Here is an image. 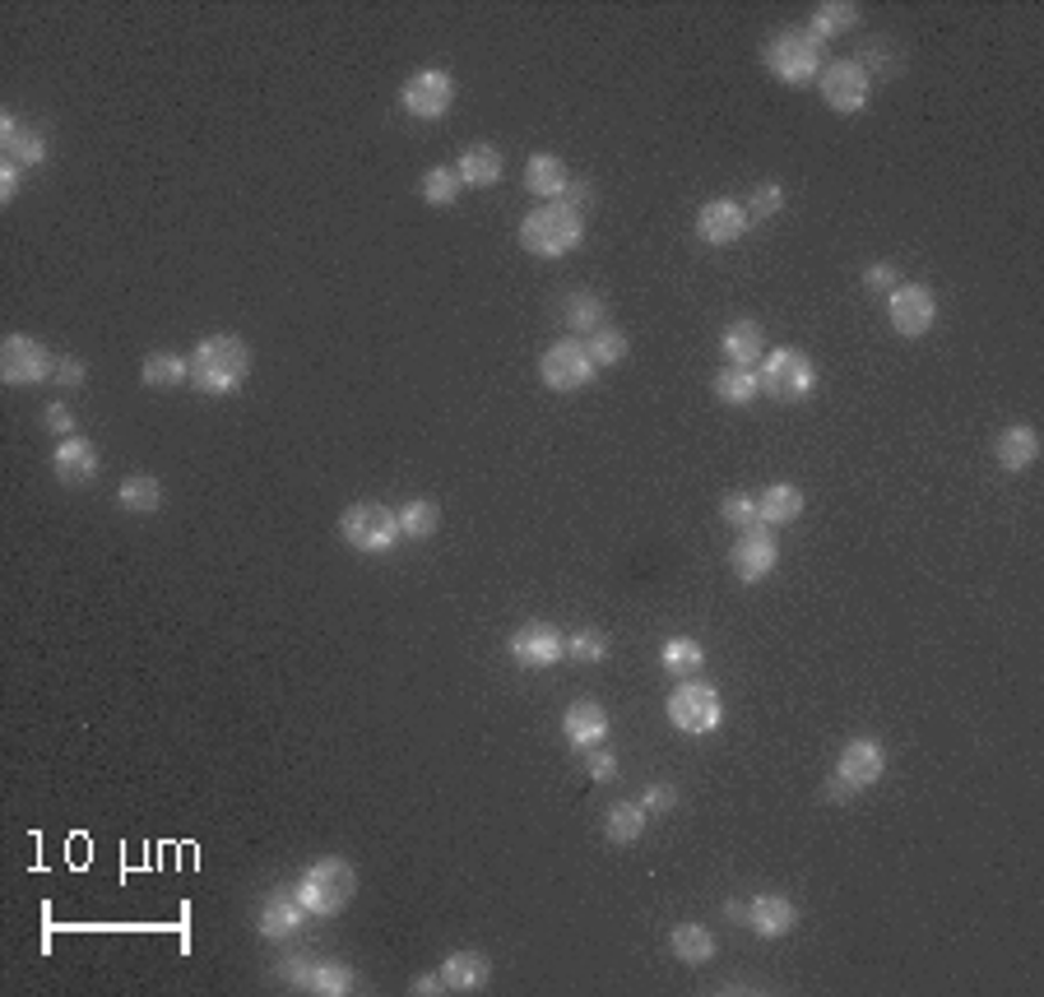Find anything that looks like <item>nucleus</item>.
I'll list each match as a JSON object with an SVG mask.
<instances>
[{"label": "nucleus", "mask_w": 1044, "mask_h": 997, "mask_svg": "<svg viewBox=\"0 0 1044 997\" xmlns=\"http://www.w3.org/2000/svg\"><path fill=\"white\" fill-rule=\"evenodd\" d=\"M247 372H251V349L238 334H209L191 353V381L204 395H228V390L247 381Z\"/></svg>", "instance_id": "nucleus-1"}, {"label": "nucleus", "mask_w": 1044, "mask_h": 997, "mask_svg": "<svg viewBox=\"0 0 1044 997\" xmlns=\"http://www.w3.org/2000/svg\"><path fill=\"white\" fill-rule=\"evenodd\" d=\"M581 238H585V219H581V209H571V204H539L534 214H525V223H520V242L539 260L571 255L581 246Z\"/></svg>", "instance_id": "nucleus-2"}, {"label": "nucleus", "mask_w": 1044, "mask_h": 997, "mask_svg": "<svg viewBox=\"0 0 1044 997\" xmlns=\"http://www.w3.org/2000/svg\"><path fill=\"white\" fill-rule=\"evenodd\" d=\"M353 890H358V877L344 858H321V863H311V868L302 873L298 882V900L307 905V914H339L349 900H353Z\"/></svg>", "instance_id": "nucleus-3"}, {"label": "nucleus", "mask_w": 1044, "mask_h": 997, "mask_svg": "<svg viewBox=\"0 0 1044 997\" xmlns=\"http://www.w3.org/2000/svg\"><path fill=\"white\" fill-rule=\"evenodd\" d=\"M766 70L785 84H807L822 74V42L807 29H785L766 42Z\"/></svg>", "instance_id": "nucleus-4"}, {"label": "nucleus", "mask_w": 1044, "mask_h": 997, "mask_svg": "<svg viewBox=\"0 0 1044 997\" xmlns=\"http://www.w3.org/2000/svg\"><path fill=\"white\" fill-rule=\"evenodd\" d=\"M756 385H762V395H771L780 404H799V400L813 395L817 372H813V362H807V353L775 349V353H766L762 372H756Z\"/></svg>", "instance_id": "nucleus-5"}, {"label": "nucleus", "mask_w": 1044, "mask_h": 997, "mask_svg": "<svg viewBox=\"0 0 1044 997\" xmlns=\"http://www.w3.org/2000/svg\"><path fill=\"white\" fill-rule=\"evenodd\" d=\"M339 534L349 538V547H358V553H368V557L390 553V547L404 538L395 511H385L381 502H358V506H349L344 520H339Z\"/></svg>", "instance_id": "nucleus-6"}, {"label": "nucleus", "mask_w": 1044, "mask_h": 997, "mask_svg": "<svg viewBox=\"0 0 1044 997\" xmlns=\"http://www.w3.org/2000/svg\"><path fill=\"white\" fill-rule=\"evenodd\" d=\"M669 719L683 733H715L724 719V701L711 682H683V687H673V696H669Z\"/></svg>", "instance_id": "nucleus-7"}, {"label": "nucleus", "mask_w": 1044, "mask_h": 997, "mask_svg": "<svg viewBox=\"0 0 1044 997\" xmlns=\"http://www.w3.org/2000/svg\"><path fill=\"white\" fill-rule=\"evenodd\" d=\"M400 102H404V112L418 117V121H441L455 108V80L446 70H418L413 80L400 89Z\"/></svg>", "instance_id": "nucleus-8"}, {"label": "nucleus", "mask_w": 1044, "mask_h": 997, "mask_svg": "<svg viewBox=\"0 0 1044 997\" xmlns=\"http://www.w3.org/2000/svg\"><path fill=\"white\" fill-rule=\"evenodd\" d=\"M51 372H57V357H51L38 339L6 334V344H0V376H6V385H38Z\"/></svg>", "instance_id": "nucleus-9"}, {"label": "nucleus", "mask_w": 1044, "mask_h": 997, "mask_svg": "<svg viewBox=\"0 0 1044 997\" xmlns=\"http://www.w3.org/2000/svg\"><path fill=\"white\" fill-rule=\"evenodd\" d=\"M539 376H543L548 390H562V395H566V390L590 385L594 362H590V353H585L581 339H558V344L539 357Z\"/></svg>", "instance_id": "nucleus-10"}, {"label": "nucleus", "mask_w": 1044, "mask_h": 997, "mask_svg": "<svg viewBox=\"0 0 1044 997\" xmlns=\"http://www.w3.org/2000/svg\"><path fill=\"white\" fill-rule=\"evenodd\" d=\"M869 84H873V74L864 61H831L822 70V98H826V108L831 112H864V102H869Z\"/></svg>", "instance_id": "nucleus-11"}, {"label": "nucleus", "mask_w": 1044, "mask_h": 997, "mask_svg": "<svg viewBox=\"0 0 1044 997\" xmlns=\"http://www.w3.org/2000/svg\"><path fill=\"white\" fill-rule=\"evenodd\" d=\"M775 557H780V543H775V534L766 530V524L739 530L734 547H729V566H734V575H739V581H747V585L766 581L771 566H775Z\"/></svg>", "instance_id": "nucleus-12"}, {"label": "nucleus", "mask_w": 1044, "mask_h": 997, "mask_svg": "<svg viewBox=\"0 0 1044 997\" xmlns=\"http://www.w3.org/2000/svg\"><path fill=\"white\" fill-rule=\"evenodd\" d=\"M562 654H566V641H562L548 622H525V626H520V632L511 636V659H515L520 668H530V673L553 668Z\"/></svg>", "instance_id": "nucleus-13"}, {"label": "nucleus", "mask_w": 1044, "mask_h": 997, "mask_svg": "<svg viewBox=\"0 0 1044 997\" xmlns=\"http://www.w3.org/2000/svg\"><path fill=\"white\" fill-rule=\"evenodd\" d=\"M937 321V302L924 283H901L892 293V330L905 334V339H920L928 334Z\"/></svg>", "instance_id": "nucleus-14"}, {"label": "nucleus", "mask_w": 1044, "mask_h": 997, "mask_svg": "<svg viewBox=\"0 0 1044 997\" xmlns=\"http://www.w3.org/2000/svg\"><path fill=\"white\" fill-rule=\"evenodd\" d=\"M882 771H886V752L873 738H850L841 761H835V775H841L850 789H869V784L882 779Z\"/></svg>", "instance_id": "nucleus-15"}, {"label": "nucleus", "mask_w": 1044, "mask_h": 997, "mask_svg": "<svg viewBox=\"0 0 1044 997\" xmlns=\"http://www.w3.org/2000/svg\"><path fill=\"white\" fill-rule=\"evenodd\" d=\"M743 232H747V214H743L739 200H711V204H701V214H696V238H701V242L729 246V242H739Z\"/></svg>", "instance_id": "nucleus-16"}, {"label": "nucleus", "mask_w": 1044, "mask_h": 997, "mask_svg": "<svg viewBox=\"0 0 1044 997\" xmlns=\"http://www.w3.org/2000/svg\"><path fill=\"white\" fill-rule=\"evenodd\" d=\"M562 733H566V743L571 747H599L609 738V711L599 701H576V705H566V715H562Z\"/></svg>", "instance_id": "nucleus-17"}, {"label": "nucleus", "mask_w": 1044, "mask_h": 997, "mask_svg": "<svg viewBox=\"0 0 1044 997\" xmlns=\"http://www.w3.org/2000/svg\"><path fill=\"white\" fill-rule=\"evenodd\" d=\"M51 464H57V479L66 487H80V483H93L98 479V445L89 436H66L57 445V455H51Z\"/></svg>", "instance_id": "nucleus-18"}, {"label": "nucleus", "mask_w": 1044, "mask_h": 997, "mask_svg": "<svg viewBox=\"0 0 1044 997\" xmlns=\"http://www.w3.org/2000/svg\"><path fill=\"white\" fill-rule=\"evenodd\" d=\"M302 918H307V905L298 900V890H274L265 909H260V937H270V941L293 937L302 928Z\"/></svg>", "instance_id": "nucleus-19"}, {"label": "nucleus", "mask_w": 1044, "mask_h": 997, "mask_svg": "<svg viewBox=\"0 0 1044 997\" xmlns=\"http://www.w3.org/2000/svg\"><path fill=\"white\" fill-rule=\"evenodd\" d=\"M455 177H460V187H474V191L498 187L502 181V153L492 144H469L460 153V163H455Z\"/></svg>", "instance_id": "nucleus-20"}, {"label": "nucleus", "mask_w": 1044, "mask_h": 997, "mask_svg": "<svg viewBox=\"0 0 1044 997\" xmlns=\"http://www.w3.org/2000/svg\"><path fill=\"white\" fill-rule=\"evenodd\" d=\"M525 187L539 200H562L566 187H571V172H566V163L558 159V153H534V159L525 163Z\"/></svg>", "instance_id": "nucleus-21"}, {"label": "nucleus", "mask_w": 1044, "mask_h": 997, "mask_svg": "<svg viewBox=\"0 0 1044 997\" xmlns=\"http://www.w3.org/2000/svg\"><path fill=\"white\" fill-rule=\"evenodd\" d=\"M747 924L762 937H785L799 924V909L785 896H756V900H747Z\"/></svg>", "instance_id": "nucleus-22"}, {"label": "nucleus", "mask_w": 1044, "mask_h": 997, "mask_svg": "<svg viewBox=\"0 0 1044 997\" xmlns=\"http://www.w3.org/2000/svg\"><path fill=\"white\" fill-rule=\"evenodd\" d=\"M492 975V965L488 956L479 951H455L446 965H441V984H446V993H479Z\"/></svg>", "instance_id": "nucleus-23"}, {"label": "nucleus", "mask_w": 1044, "mask_h": 997, "mask_svg": "<svg viewBox=\"0 0 1044 997\" xmlns=\"http://www.w3.org/2000/svg\"><path fill=\"white\" fill-rule=\"evenodd\" d=\"M756 511H762V524L766 530H780V524H794L803 515V492L794 483H775L756 496Z\"/></svg>", "instance_id": "nucleus-24"}, {"label": "nucleus", "mask_w": 1044, "mask_h": 997, "mask_svg": "<svg viewBox=\"0 0 1044 997\" xmlns=\"http://www.w3.org/2000/svg\"><path fill=\"white\" fill-rule=\"evenodd\" d=\"M724 357H729V366H752L756 357L766 353V339H762V325L756 321H734L724 330Z\"/></svg>", "instance_id": "nucleus-25"}, {"label": "nucleus", "mask_w": 1044, "mask_h": 997, "mask_svg": "<svg viewBox=\"0 0 1044 997\" xmlns=\"http://www.w3.org/2000/svg\"><path fill=\"white\" fill-rule=\"evenodd\" d=\"M0 140H6V149H10V163H19V168L47 159V140L38 135V130H23L14 117H0Z\"/></svg>", "instance_id": "nucleus-26"}, {"label": "nucleus", "mask_w": 1044, "mask_h": 997, "mask_svg": "<svg viewBox=\"0 0 1044 997\" xmlns=\"http://www.w3.org/2000/svg\"><path fill=\"white\" fill-rule=\"evenodd\" d=\"M998 460H1003V469H1031L1035 460H1040V436H1035V427H1026V423H1016V427H1007L1003 436H998Z\"/></svg>", "instance_id": "nucleus-27"}, {"label": "nucleus", "mask_w": 1044, "mask_h": 997, "mask_svg": "<svg viewBox=\"0 0 1044 997\" xmlns=\"http://www.w3.org/2000/svg\"><path fill=\"white\" fill-rule=\"evenodd\" d=\"M669 947H673V956L683 960V965H706L715 956V937H711V928H701V924H677L669 933Z\"/></svg>", "instance_id": "nucleus-28"}, {"label": "nucleus", "mask_w": 1044, "mask_h": 997, "mask_svg": "<svg viewBox=\"0 0 1044 997\" xmlns=\"http://www.w3.org/2000/svg\"><path fill=\"white\" fill-rule=\"evenodd\" d=\"M140 381L149 390H177L181 381H191V362L177 357V353H149L140 366Z\"/></svg>", "instance_id": "nucleus-29"}, {"label": "nucleus", "mask_w": 1044, "mask_h": 997, "mask_svg": "<svg viewBox=\"0 0 1044 997\" xmlns=\"http://www.w3.org/2000/svg\"><path fill=\"white\" fill-rule=\"evenodd\" d=\"M117 506L130 511V515H149V511H159L163 506V487L159 479H149V474H130L117 492Z\"/></svg>", "instance_id": "nucleus-30"}, {"label": "nucleus", "mask_w": 1044, "mask_h": 997, "mask_svg": "<svg viewBox=\"0 0 1044 997\" xmlns=\"http://www.w3.org/2000/svg\"><path fill=\"white\" fill-rule=\"evenodd\" d=\"M395 520H400L404 538H432L436 524H441V511H436V502H428V496H413V502H404L395 511Z\"/></svg>", "instance_id": "nucleus-31"}, {"label": "nucleus", "mask_w": 1044, "mask_h": 997, "mask_svg": "<svg viewBox=\"0 0 1044 997\" xmlns=\"http://www.w3.org/2000/svg\"><path fill=\"white\" fill-rule=\"evenodd\" d=\"M715 395L724 400V404H752L756 395H762V385H756V372L752 366H724V372L715 376Z\"/></svg>", "instance_id": "nucleus-32"}, {"label": "nucleus", "mask_w": 1044, "mask_h": 997, "mask_svg": "<svg viewBox=\"0 0 1044 997\" xmlns=\"http://www.w3.org/2000/svg\"><path fill=\"white\" fill-rule=\"evenodd\" d=\"M645 830V807L641 803H613L609 807V822H604V835L613 845H636Z\"/></svg>", "instance_id": "nucleus-33"}, {"label": "nucleus", "mask_w": 1044, "mask_h": 997, "mask_svg": "<svg viewBox=\"0 0 1044 997\" xmlns=\"http://www.w3.org/2000/svg\"><path fill=\"white\" fill-rule=\"evenodd\" d=\"M660 664H664L669 673H677V677H692L701 664H706V649H701L692 636H673V641H664V649H660Z\"/></svg>", "instance_id": "nucleus-34"}, {"label": "nucleus", "mask_w": 1044, "mask_h": 997, "mask_svg": "<svg viewBox=\"0 0 1044 997\" xmlns=\"http://www.w3.org/2000/svg\"><path fill=\"white\" fill-rule=\"evenodd\" d=\"M562 321L571 330H581V334H594L599 325H604V302H599L594 293H571L562 302Z\"/></svg>", "instance_id": "nucleus-35"}, {"label": "nucleus", "mask_w": 1044, "mask_h": 997, "mask_svg": "<svg viewBox=\"0 0 1044 997\" xmlns=\"http://www.w3.org/2000/svg\"><path fill=\"white\" fill-rule=\"evenodd\" d=\"M307 993L344 997V993H353V969L339 960H317V969H311V979H307Z\"/></svg>", "instance_id": "nucleus-36"}, {"label": "nucleus", "mask_w": 1044, "mask_h": 997, "mask_svg": "<svg viewBox=\"0 0 1044 997\" xmlns=\"http://www.w3.org/2000/svg\"><path fill=\"white\" fill-rule=\"evenodd\" d=\"M854 19H859V6H817V14H813V33L817 42H826V38H835V33H845V29H854Z\"/></svg>", "instance_id": "nucleus-37"}, {"label": "nucleus", "mask_w": 1044, "mask_h": 997, "mask_svg": "<svg viewBox=\"0 0 1044 997\" xmlns=\"http://www.w3.org/2000/svg\"><path fill=\"white\" fill-rule=\"evenodd\" d=\"M585 353H590V362H594V366H618V362L626 357V334H622V330H609V325H599V330L590 334Z\"/></svg>", "instance_id": "nucleus-38"}, {"label": "nucleus", "mask_w": 1044, "mask_h": 997, "mask_svg": "<svg viewBox=\"0 0 1044 997\" xmlns=\"http://www.w3.org/2000/svg\"><path fill=\"white\" fill-rule=\"evenodd\" d=\"M720 515H724V524H734V530H752V524H762L756 496H747V492H729L724 502H720Z\"/></svg>", "instance_id": "nucleus-39"}, {"label": "nucleus", "mask_w": 1044, "mask_h": 997, "mask_svg": "<svg viewBox=\"0 0 1044 997\" xmlns=\"http://www.w3.org/2000/svg\"><path fill=\"white\" fill-rule=\"evenodd\" d=\"M455 195H460L455 168H432V172L423 177V200H428V204H455Z\"/></svg>", "instance_id": "nucleus-40"}, {"label": "nucleus", "mask_w": 1044, "mask_h": 997, "mask_svg": "<svg viewBox=\"0 0 1044 997\" xmlns=\"http://www.w3.org/2000/svg\"><path fill=\"white\" fill-rule=\"evenodd\" d=\"M609 654V641L599 636V632H576V636H566V659H576V664H599Z\"/></svg>", "instance_id": "nucleus-41"}, {"label": "nucleus", "mask_w": 1044, "mask_h": 997, "mask_svg": "<svg viewBox=\"0 0 1044 997\" xmlns=\"http://www.w3.org/2000/svg\"><path fill=\"white\" fill-rule=\"evenodd\" d=\"M780 204H785V191H780L775 181H766V187H756V191L747 195V209H743V214H747V223H752V219H771Z\"/></svg>", "instance_id": "nucleus-42"}, {"label": "nucleus", "mask_w": 1044, "mask_h": 997, "mask_svg": "<svg viewBox=\"0 0 1044 997\" xmlns=\"http://www.w3.org/2000/svg\"><path fill=\"white\" fill-rule=\"evenodd\" d=\"M311 969H317V960H311V956H289V960H283V965H279V975H283V979H289V984H298V988H307V979H311Z\"/></svg>", "instance_id": "nucleus-43"}, {"label": "nucleus", "mask_w": 1044, "mask_h": 997, "mask_svg": "<svg viewBox=\"0 0 1044 997\" xmlns=\"http://www.w3.org/2000/svg\"><path fill=\"white\" fill-rule=\"evenodd\" d=\"M896 279H901V274H896V265H886V260H882V265H873V270L864 274V283L873 288V293H896V288H901Z\"/></svg>", "instance_id": "nucleus-44"}, {"label": "nucleus", "mask_w": 1044, "mask_h": 997, "mask_svg": "<svg viewBox=\"0 0 1044 997\" xmlns=\"http://www.w3.org/2000/svg\"><path fill=\"white\" fill-rule=\"evenodd\" d=\"M585 766H590V775H594L599 784H613V779H618V756H609V752H594V747H590Z\"/></svg>", "instance_id": "nucleus-45"}, {"label": "nucleus", "mask_w": 1044, "mask_h": 997, "mask_svg": "<svg viewBox=\"0 0 1044 997\" xmlns=\"http://www.w3.org/2000/svg\"><path fill=\"white\" fill-rule=\"evenodd\" d=\"M42 423H47V432H57V436L66 441V436H70V427H74V417H70V409H66V404H47Z\"/></svg>", "instance_id": "nucleus-46"}, {"label": "nucleus", "mask_w": 1044, "mask_h": 997, "mask_svg": "<svg viewBox=\"0 0 1044 997\" xmlns=\"http://www.w3.org/2000/svg\"><path fill=\"white\" fill-rule=\"evenodd\" d=\"M673 803H677V794L669 789V784H650L645 798H641V807H645V812H669Z\"/></svg>", "instance_id": "nucleus-47"}, {"label": "nucleus", "mask_w": 1044, "mask_h": 997, "mask_svg": "<svg viewBox=\"0 0 1044 997\" xmlns=\"http://www.w3.org/2000/svg\"><path fill=\"white\" fill-rule=\"evenodd\" d=\"M89 376V366L84 362H74V357H61L57 362V372H51V381H61V385H80Z\"/></svg>", "instance_id": "nucleus-48"}, {"label": "nucleus", "mask_w": 1044, "mask_h": 997, "mask_svg": "<svg viewBox=\"0 0 1044 997\" xmlns=\"http://www.w3.org/2000/svg\"><path fill=\"white\" fill-rule=\"evenodd\" d=\"M19 195V163H6V168H0V200H14Z\"/></svg>", "instance_id": "nucleus-49"}, {"label": "nucleus", "mask_w": 1044, "mask_h": 997, "mask_svg": "<svg viewBox=\"0 0 1044 997\" xmlns=\"http://www.w3.org/2000/svg\"><path fill=\"white\" fill-rule=\"evenodd\" d=\"M590 181H571V187H566V195H562V204H571V209H581V204H590Z\"/></svg>", "instance_id": "nucleus-50"}, {"label": "nucleus", "mask_w": 1044, "mask_h": 997, "mask_svg": "<svg viewBox=\"0 0 1044 997\" xmlns=\"http://www.w3.org/2000/svg\"><path fill=\"white\" fill-rule=\"evenodd\" d=\"M418 997H436V993H446V984H441V975H423V979H413L409 984Z\"/></svg>", "instance_id": "nucleus-51"}, {"label": "nucleus", "mask_w": 1044, "mask_h": 997, "mask_svg": "<svg viewBox=\"0 0 1044 997\" xmlns=\"http://www.w3.org/2000/svg\"><path fill=\"white\" fill-rule=\"evenodd\" d=\"M854 794H859V789H850V784H845V779H841V775H835V779H831V784H826V798H831V803H850V798H854Z\"/></svg>", "instance_id": "nucleus-52"}, {"label": "nucleus", "mask_w": 1044, "mask_h": 997, "mask_svg": "<svg viewBox=\"0 0 1044 997\" xmlns=\"http://www.w3.org/2000/svg\"><path fill=\"white\" fill-rule=\"evenodd\" d=\"M724 914L734 918V924H743V918H747V905H743V900H729V905H724Z\"/></svg>", "instance_id": "nucleus-53"}]
</instances>
